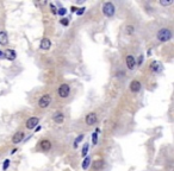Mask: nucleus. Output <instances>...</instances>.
I'll return each instance as SVG.
<instances>
[{
	"label": "nucleus",
	"mask_w": 174,
	"mask_h": 171,
	"mask_svg": "<svg viewBox=\"0 0 174 171\" xmlns=\"http://www.w3.org/2000/svg\"><path fill=\"white\" fill-rule=\"evenodd\" d=\"M24 137H25L24 132H17V133H14V136L12 137V143H13V144L22 143L23 139H24Z\"/></svg>",
	"instance_id": "nucleus-10"
},
{
	"label": "nucleus",
	"mask_w": 174,
	"mask_h": 171,
	"mask_svg": "<svg viewBox=\"0 0 174 171\" xmlns=\"http://www.w3.org/2000/svg\"><path fill=\"white\" fill-rule=\"evenodd\" d=\"M40 48H41L42 50H49V49L51 48V42H50V39H48V38H43L42 41H41Z\"/></svg>",
	"instance_id": "nucleus-11"
},
{
	"label": "nucleus",
	"mask_w": 174,
	"mask_h": 171,
	"mask_svg": "<svg viewBox=\"0 0 174 171\" xmlns=\"http://www.w3.org/2000/svg\"><path fill=\"white\" fill-rule=\"evenodd\" d=\"M97 121H98V116H97L95 113H90L85 118V123L88 126H93L94 124H97Z\"/></svg>",
	"instance_id": "nucleus-6"
},
{
	"label": "nucleus",
	"mask_w": 174,
	"mask_h": 171,
	"mask_svg": "<svg viewBox=\"0 0 174 171\" xmlns=\"http://www.w3.org/2000/svg\"><path fill=\"white\" fill-rule=\"evenodd\" d=\"M57 94H59V96L62 97V99L68 97L69 94H71V87L68 84H66V83L61 84L59 87V89H57Z\"/></svg>",
	"instance_id": "nucleus-3"
},
{
	"label": "nucleus",
	"mask_w": 174,
	"mask_h": 171,
	"mask_svg": "<svg viewBox=\"0 0 174 171\" xmlns=\"http://www.w3.org/2000/svg\"><path fill=\"white\" fill-rule=\"evenodd\" d=\"M50 10H51V12H53V14H57V11H56V7L54 6V4H50Z\"/></svg>",
	"instance_id": "nucleus-27"
},
{
	"label": "nucleus",
	"mask_w": 174,
	"mask_h": 171,
	"mask_svg": "<svg viewBox=\"0 0 174 171\" xmlns=\"http://www.w3.org/2000/svg\"><path fill=\"white\" fill-rule=\"evenodd\" d=\"M135 32V26L134 25H128L127 27H125V33H127V35H132Z\"/></svg>",
	"instance_id": "nucleus-19"
},
{
	"label": "nucleus",
	"mask_w": 174,
	"mask_h": 171,
	"mask_svg": "<svg viewBox=\"0 0 174 171\" xmlns=\"http://www.w3.org/2000/svg\"><path fill=\"white\" fill-rule=\"evenodd\" d=\"M60 23L63 25V26H67L69 24V19H67V18H63V19H60Z\"/></svg>",
	"instance_id": "nucleus-23"
},
{
	"label": "nucleus",
	"mask_w": 174,
	"mask_h": 171,
	"mask_svg": "<svg viewBox=\"0 0 174 171\" xmlns=\"http://www.w3.org/2000/svg\"><path fill=\"white\" fill-rule=\"evenodd\" d=\"M53 119H54V121H55L56 124H62V123L64 121V115H63L61 112H56V113L54 114Z\"/></svg>",
	"instance_id": "nucleus-14"
},
{
	"label": "nucleus",
	"mask_w": 174,
	"mask_h": 171,
	"mask_svg": "<svg viewBox=\"0 0 174 171\" xmlns=\"http://www.w3.org/2000/svg\"><path fill=\"white\" fill-rule=\"evenodd\" d=\"M158 39L160 42H163V43L171 41V39H172V31L169 29H166V27L161 29L160 31L158 32Z\"/></svg>",
	"instance_id": "nucleus-1"
},
{
	"label": "nucleus",
	"mask_w": 174,
	"mask_h": 171,
	"mask_svg": "<svg viewBox=\"0 0 174 171\" xmlns=\"http://www.w3.org/2000/svg\"><path fill=\"white\" fill-rule=\"evenodd\" d=\"M114 12H116V7H114V5L112 3L109 1V3H105L103 5V13L106 17H112L114 14Z\"/></svg>",
	"instance_id": "nucleus-2"
},
{
	"label": "nucleus",
	"mask_w": 174,
	"mask_h": 171,
	"mask_svg": "<svg viewBox=\"0 0 174 171\" xmlns=\"http://www.w3.org/2000/svg\"><path fill=\"white\" fill-rule=\"evenodd\" d=\"M103 166H104V160H103V159H97V160H94V162H93V165H92V168H93L94 171H99V170H101Z\"/></svg>",
	"instance_id": "nucleus-12"
},
{
	"label": "nucleus",
	"mask_w": 174,
	"mask_h": 171,
	"mask_svg": "<svg viewBox=\"0 0 174 171\" xmlns=\"http://www.w3.org/2000/svg\"><path fill=\"white\" fill-rule=\"evenodd\" d=\"M8 43V38H7V33L5 31H0V45H7Z\"/></svg>",
	"instance_id": "nucleus-15"
},
{
	"label": "nucleus",
	"mask_w": 174,
	"mask_h": 171,
	"mask_svg": "<svg viewBox=\"0 0 174 171\" xmlns=\"http://www.w3.org/2000/svg\"><path fill=\"white\" fill-rule=\"evenodd\" d=\"M85 7H80V8H78V11H76V14L78 16H82L84 13H85Z\"/></svg>",
	"instance_id": "nucleus-25"
},
{
	"label": "nucleus",
	"mask_w": 174,
	"mask_h": 171,
	"mask_svg": "<svg viewBox=\"0 0 174 171\" xmlns=\"http://www.w3.org/2000/svg\"><path fill=\"white\" fill-rule=\"evenodd\" d=\"M40 146H41V150H43V151H49L51 149V143H50V140L44 139V140L41 142Z\"/></svg>",
	"instance_id": "nucleus-13"
},
{
	"label": "nucleus",
	"mask_w": 174,
	"mask_h": 171,
	"mask_svg": "<svg viewBox=\"0 0 174 171\" xmlns=\"http://www.w3.org/2000/svg\"><path fill=\"white\" fill-rule=\"evenodd\" d=\"M76 10H78V8H76V7H74V6H73V7L71 8V11H72V12H76Z\"/></svg>",
	"instance_id": "nucleus-29"
},
{
	"label": "nucleus",
	"mask_w": 174,
	"mask_h": 171,
	"mask_svg": "<svg viewBox=\"0 0 174 171\" xmlns=\"http://www.w3.org/2000/svg\"><path fill=\"white\" fill-rule=\"evenodd\" d=\"M51 102V96L50 94H44L43 96H41V99L38 100V106L41 108H47Z\"/></svg>",
	"instance_id": "nucleus-4"
},
{
	"label": "nucleus",
	"mask_w": 174,
	"mask_h": 171,
	"mask_svg": "<svg viewBox=\"0 0 174 171\" xmlns=\"http://www.w3.org/2000/svg\"><path fill=\"white\" fill-rule=\"evenodd\" d=\"M84 139V134H80L79 137H76L75 138V140H74V149H76V147H78V145H79V143H81V140Z\"/></svg>",
	"instance_id": "nucleus-20"
},
{
	"label": "nucleus",
	"mask_w": 174,
	"mask_h": 171,
	"mask_svg": "<svg viewBox=\"0 0 174 171\" xmlns=\"http://www.w3.org/2000/svg\"><path fill=\"white\" fill-rule=\"evenodd\" d=\"M17 152V149H13L12 151H11V155H13V153H16Z\"/></svg>",
	"instance_id": "nucleus-30"
},
{
	"label": "nucleus",
	"mask_w": 174,
	"mask_h": 171,
	"mask_svg": "<svg viewBox=\"0 0 174 171\" xmlns=\"http://www.w3.org/2000/svg\"><path fill=\"white\" fill-rule=\"evenodd\" d=\"M38 124H40V119L36 118V116H31L30 119L26 120V128L29 129H34L38 126Z\"/></svg>",
	"instance_id": "nucleus-5"
},
{
	"label": "nucleus",
	"mask_w": 174,
	"mask_h": 171,
	"mask_svg": "<svg viewBox=\"0 0 174 171\" xmlns=\"http://www.w3.org/2000/svg\"><path fill=\"white\" fill-rule=\"evenodd\" d=\"M99 132H100L99 128H97V129L94 131V133L92 134V142H93V144H94V145H95L97 143H98V134H99Z\"/></svg>",
	"instance_id": "nucleus-18"
},
{
	"label": "nucleus",
	"mask_w": 174,
	"mask_h": 171,
	"mask_svg": "<svg viewBox=\"0 0 174 171\" xmlns=\"http://www.w3.org/2000/svg\"><path fill=\"white\" fill-rule=\"evenodd\" d=\"M141 87H142L141 82L137 81V80H134V81H131V83H130V90H131L132 93H138Z\"/></svg>",
	"instance_id": "nucleus-9"
},
{
	"label": "nucleus",
	"mask_w": 174,
	"mask_h": 171,
	"mask_svg": "<svg viewBox=\"0 0 174 171\" xmlns=\"http://www.w3.org/2000/svg\"><path fill=\"white\" fill-rule=\"evenodd\" d=\"M8 165H10V160H8V159H6L5 162H4V165H3V170H7Z\"/></svg>",
	"instance_id": "nucleus-26"
},
{
	"label": "nucleus",
	"mask_w": 174,
	"mask_h": 171,
	"mask_svg": "<svg viewBox=\"0 0 174 171\" xmlns=\"http://www.w3.org/2000/svg\"><path fill=\"white\" fill-rule=\"evenodd\" d=\"M57 13H59L60 16H64V14L67 13V10H66L64 7H61V8H59V11H57Z\"/></svg>",
	"instance_id": "nucleus-24"
},
{
	"label": "nucleus",
	"mask_w": 174,
	"mask_h": 171,
	"mask_svg": "<svg viewBox=\"0 0 174 171\" xmlns=\"http://www.w3.org/2000/svg\"><path fill=\"white\" fill-rule=\"evenodd\" d=\"M125 63H127V67L129 70H134L135 65H136V59L132 55H128L125 57Z\"/></svg>",
	"instance_id": "nucleus-7"
},
{
	"label": "nucleus",
	"mask_w": 174,
	"mask_h": 171,
	"mask_svg": "<svg viewBox=\"0 0 174 171\" xmlns=\"http://www.w3.org/2000/svg\"><path fill=\"white\" fill-rule=\"evenodd\" d=\"M88 149H90V145H88V144H85V145H84L82 151H81V155H82L84 157H86L87 153H88Z\"/></svg>",
	"instance_id": "nucleus-21"
},
{
	"label": "nucleus",
	"mask_w": 174,
	"mask_h": 171,
	"mask_svg": "<svg viewBox=\"0 0 174 171\" xmlns=\"http://www.w3.org/2000/svg\"><path fill=\"white\" fill-rule=\"evenodd\" d=\"M5 57H6L7 59H10V61H13V59H16L17 55H16V52L13 51V50L7 49V50H6V52H5Z\"/></svg>",
	"instance_id": "nucleus-16"
},
{
	"label": "nucleus",
	"mask_w": 174,
	"mask_h": 171,
	"mask_svg": "<svg viewBox=\"0 0 174 171\" xmlns=\"http://www.w3.org/2000/svg\"><path fill=\"white\" fill-rule=\"evenodd\" d=\"M0 57H5V54H4V52H1V51H0Z\"/></svg>",
	"instance_id": "nucleus-32"
},
{
	"label": "nucleus",
	"mask_w": 174,
	"mask_h": 171,
	"mask_svg": "<svg viewBox=\"0 0 174 171\" xmlns=\"http://www.w3.org/2000/svg\"><path fill=\"white\" fill-rule=\"evenodd\" d=\"M90 164H91V158L90 157H86L84 159V162H82V169L87 170V169H88V166H90Z\"/></svg>",
	"instance_id": "nucleus-17"
},
{
	"label": "nucleus",
	"mask_w": 174,
	"mask_h": 171,
	"mask_svg": "<svg viewBox=\"0 0 174 171\" xmlns=\"http://www.w3.org/2000/svg\"><path fill=\"white\" fill-rule=\"evenodd\" d=\"M142 61H143V55H141V56H140V58H138V64H141V63H142Z\"/></svg>",
	"instance_id": "nucleus-28"
},
{
	"label": "nucleus",
	"mask_w": 174,
	"mask_h": 171,
	"mask_svg": "<svg viewBox=\"0 0 174 171\" xmlns=\"http://www.w3.org/2000/svg\"><path fill=\"white\" fill-rule=\"evenodd\" d=\"M173 4V0H160V5L161 6H169V5H172Z\"/></svg>",
	"instance_id": "nucleus-22"
},
{
	"label": "nucleus",
	"mask_w": 174,
	"mask_h": 171,
	"mask_svg": "<svg viewBox=\"0 0 174 171\" xmlns=\"http://www.w3.org/2000/svg\"><path fill=\"white\" fill-rule=\"evenodd\" d=\"M150 70L153 73H160L162 70V63L159 61H153L150 63Z\"/></svg>",
	"instance_id": "nucleus-8"
},
{
	"label": "nucleus",
	"mask_w": 174,
	"mask_h": 171,
	"mask_svg": "<svg viewBox=\"0 0 174 171\" xmlns=\"http://www.w3.org/2000/svg\"><path fill=\"white\" fill-rule=\"evenodd\" d=\"M38 131H41V126H37L36 127V132H38Z\"/></svg>",
	"instance_id": "nucleus-31"
}]
</instances>
